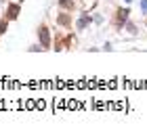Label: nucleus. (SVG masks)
Listing matches in <instances>:
<instances>
[{
  "label": "nucleus",
  "mask_w": 147,
  "mask_h": 136,
  "mask_svg": "<svg viewBox=\"0 0 147 136\" xmlns=\"http://www.w3.org/2000/svg\"><path fill=\"white\" fill-rule=\"evenodd\" d=\"M38 50L42 52V50H44V46H42V44H32V46H30V52H38Z\"/></svg>",
  "instance_id": "10"
},
{
  "label": "nucleus",
  "mask_w": 147,
  "mask_h": 136,
  "mask_svg": "<svg viewBox=\"0 0 147 136\" xmlns=\"http://www.w3.org/2000/svg\"><path fill=\"white\" fill-rule=\"evenodd\" d=\"M139 9H141V15L147 17V0H141V2H139Z\"/></svg>",
  "instance_id": "9"
},
{
  "label": "nucleus",
  "mask_w": 147,
  "mask_h": 136,
  "mask_svg": "<svg viewBox=\"0 0 147 136\" xmlns=\"http://www.w3.org/2000/svg\"><path fill=\"white\" fill-rule=\"evenodd\" d=\"M9 19H6V17H2V19H0V36H4V33H6V29H9Z\"/></svg>",
  "instance_id": "8"
},
{
  "label": "nucleus",
  "mask_w": 147,
  "mask_h": 136,
  "mask_svg": "<svg viewBox=\"0 0 147 136\" xmlns=\"http://www.w3.org/2000/svg\"><path fill=\"white\" fill-rule=\"evenodd\" d=\"M130 19V9L128 6H120V9H116V13H113V19H111V23H113V27H116V31H122V27H124V23Z\"/></svg>",
  "instance_id": "1"
},
{
  "label": "nucleus",
  "mask_w": 147,
  "mask_h": 136,
  "mask_svg": "<svg viewBox=\"0 0 147 136\" xmlns=\"http://www.w3.org/2000/svg\"><path fill=\"white\" fill-rule=\"evenodd\" d=\"M19 13H21V4H19V2H9V4H6L4 17L9 19V21H15V19L19 17Z\"/></svg>",
  "instance_id": "4"
},
{
  "label": "nucleus",
  "mask_w": 147,
  "mask_h": 136,
  "mask_svg": "<svg viewBox=\"0 0 147 136\" xmlns=\"http://www.w3.org/2000/svg\"><path fill=\"white\" fill-rule=\"evenodd\" d=\"M124 2H126V4H130V2H132V0H124Z\"/></svg>",
  "instance_id": "12"
},
{
  "label": "nucleus",
  "mask_w": 147,
  "mask_h": 136,
  "mask_svg": "<svg viewBox=\"0 0 147 136\" xmlns=\"http://www.w3.org/2000/svg\"><path fill=\"white\" fill-rule=\"evenodd\" d=\"M57 9H61V11H74L76 9V0H57Z\"/></svg>",
  "instance_id": "6"
},
{
  "label": "nucleus",
  "mask_w": 147,
  "mask_h": 136,
  "mask_svg": "<svg viewBox=\"0 0 147 136\" xmlns=\"http://www.w3.org/2000/svg\"><path fill=\"white\" fill-rule=\"evenodd\" d=\"M38 42L44 46V50H49L51 48V44H53V38H51V29H49V25L42 23L38 27Z\"/></svg>",
  "instance_id": "2"
},
{
  "label": "nucleus",
  "mask_w": 147,
  "mask_h": 136,
  "mask_svg": "<svg viewBox=\"0 0 147 136\" xmlns=\"http://www.w3.org/2000/svg\"><path fill=\"white\" fill-rule=\"evenodd\" d=\"M57 25H61V27H69L71 25V13L69 11H63V13H57Z\"/></svg>",
  "instance_id": "5"
},
{
  "label": "nucleus",
  "mask_w": 147,
  "mask_h": 136,
  "mask_svg": "<svg viewBox=\"0 0 147 136\" xmlns=\"http://www.w3.org/2000/svg\"><path fill=\"white\" fill-rule=\"evenodd\" d=\"M122 29H124V33H128V36H137V33H139V29H137V23H132L130 19L124 23V27H122Z\"/></svg>",
  "instance_id": "7"
},
{
  "label": "nucleus",
  "mask_w": 147,
  "mask_h": 136,
  "mask_svg": "<svg viewBox=\"0 0 147 136\" xmlns=\"http://www.w3.org/2000/svg\"><path fill=\"white\" fill-rule=\"evenodd\" d=\"M90 23H92L90 11H82V13H80V17L76 19V29H78V31H84V29H88Z\"/></svg>",
  "instance_id": "3"
},
{
  "label": "nucleus",
  "mask_w": 147,
  "mask_h": 136,
  "mask_svg": "<svg viewBox=\"0 0 147 136\" xmlns=\"http://www.w3.org/2000/svg\"><path fill=\"white\" fill-rule=\"evenodd\" d=\"M101 50H105V52H111V50H113V44H111V42H105V44L101 46Z\"/></svg>",
  "instance_id": "11"
}]
</instances>
